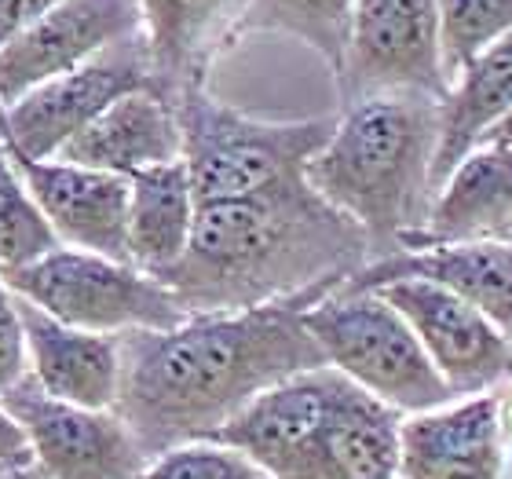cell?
Here are the masks:
<instances>
[{"mask_svg":"<svg viewBox=\"0 0 512 479\" xmlns=\"http://www.w3.org/2000/svg\"><path fill=\"white\" fill-rule=\"evenodd\" d=\"M249 0H139L150 48L154 92L180 103L209 81L220 55L238 44V22Z\"/></svg>","mask_w":512,"mask_h":479,"instance_id":"15","label":"cell"},{"mask_svg":"<svg viewBox=\"0 0 512 479\" xmlns=\"http://www.w3.org/2000/svg\"><path fill=\"white\" fill-rule=\"evenodd\" d=\"M0 465L4 469H22V465H33L30 447H26V436L22 428L8 417V410L0 406Z\"/></svg>","mask_w":512,"mask_h":479,"instance_id":"28","label":"cell"},{"mask_svg":"<svg viewBox=\"0 0 512 479\" xmlns=\"http://www.w3.org/2000/svg\"><path fill=\"white\" fill-rule=\"evenodd\" d=\"M395 278H428L469 300L494 330L512 344V238L432 245L395 253L355 271L341 289H377Z\"/></svg>","mask_w":512,"mask_h":479,"instance_id":"16","label":"cell"},{"mask_svg":"<svg viewBox=\"0 0 512 479\" xmlns=\"http://www.w3.org/2000/svg\"><path fill=\"white\" fill-rule=\"evenodd\" d=\"M55 235L30 198L15 161H11L4 136H0V271L22 267L55 249Z\"/></svg>","mask_w":512,"mask_h":479,"instance_id":"24","label":"cell"},{"mask_svg":"<svg viewBox=\"0 0 512 479\" xmlns=\"http://www.w3.org/2000/svg\"><path fill=\"white\" fill-rule=\"evenodd\" d=\"M139 88H154L143 30L0 110V136L26 158H55L81 128Z\"/></svg>","mask_w":512,"mask_h":479,"instance_id":"8","label":"cell"},{"mask_svg":"<svg viewBox=\"0 0 512 479\" xmlns=\"http://www.w3.org/2000/svg\"><path fill=\"white\" fill-rule=\"evenodd\" d=\"M399 479H512L498 399L472 395L403 417Z\"/></svg>","mask_w":512,"mask_h":479,"instance_id":"14","label":"cell"},{"mask_svg":"<svg viewBox=\"0 0 512 479\" xmlns=\"http://www.w3.org/2000/svg\"><path fill=\"white\" fill-rule=\"evenodd\" d=\"M370 264L363 231L308 180L238 202L198 205L180 264L158 275L187 315L322 300Z\"/></svg>","mask_w":512,"mask_h":479,"instance_id":"2","label":"cell"},{"mask_svg":"<svg viewBox=\"0 0 512 479\" xmlns=\"http://www.w3.org/2000/svg\"><path fill=\"white\" fill-rule=\"evenodd\" d=\"M59 0H0V48L8 41H15L26 26L48 15Z\"/></svg>","mask_w":512,"mask_h":479,"instance_id":"27","label":"cell"},{"mask_svg":"<svg viewBox=\"0 0 512 479\" xmlns=\"http://www.w3.org/2000/svg\"><path fill=\"white\" fill-rule=\"evenodd\" d=\"M8 147V143H4ZM11 161L19 169L30 198L48 220L59 245H74L88 253H103L114 260L125 256V209L128 180L114 172L85 169L59 158H26L11 150Z\"/></svg>","mask_w":512,"mask_h":479,"instance_id":"13","label":"cell"},{"mask_svg":"<svg viewBox=\"0 0 512 479\" xmlns=\"http://www.w3.org/2000/svg\"><path fill=\"white\" fill-rule=\"evenodd\" d=\"M403 414L333 370L330 395L275 479H399Z\"/></svg>","mask_w":512,"mask_h":479,"instance_id":"12","label":"cell"},{"mask_svg":"<svg viewBox=\"0 0 512 479\" xmlns=\"http://www.w3.org/2000/svg\"><path fill=\"white\" fill-rule=\"evenodd\" d=\"M172 107L180 118L183 161L198 205L238 202L278 183L304 180L308 161L337 125V114L304 121L256 118L209 96V88L187 92Z\"/></svg>","mask_w":512,"mask_h":479,"instance_id":"4","label":"cell"},{"mask_svg":"<svg viewBox=\"0 0 512 479\" xmlns=\"http://www.w3.org/2000/svg\"><path fill=\"white\" fill-rule=\"evenodd\" d=\"M509 238H512V231H509Z\"/></svg>","mask_w":512,"mask_h":479,"instance_id":"33","label":"cell"},{"mask_svg":"<svg viewBox=\"0 0 512 479\" xmlns=\"http://www.w3.org/2000/svg\"><path fill=\"white\" fill-rule=\"evenodd\" d=\"M436 11L447 81L512 33V0H436Z\"/></svg>","mask_w":512,"mask_h":479,"instance_id":"23","label":"cell"},{"mask_svg":"<svg viewBox=\"0 0 512 479\" xmlns=\"http://www.w3.org/2000/svg\"><path fill=\"white\" fill-rule=\"evenodd\" d=\"M439 99L384 92L341 107L304 180L366 238L370 264L403 253L432 205Z\"/></svg>","mask_w":512,"mask_h":479,"instance_id":"3","label":"cell"},{"mask_svg":"<svg viewBox=\"0 0 512 479\" xmlns=\"http://www.w3.org/2000/svg\"><path fill=\"white\" fill-rule=\"evenodd\" d=\"M355 0H249L246 15L238 22V41L253 33H282L319 52L337 74L348 44Z\"/></svg>","mask_w":512,"mask_h":479,"instance_id":"22","label":"cell"},{"mask_svg":"<svg viewBox=\"0 0 512 479\" xmlns=\"http://www.w3.org/2000/svg\"><path fill=\"white\" fill-rule=\"evenodd\" d=\"M341 107L384 92H417L443 103L436 0H355L344 59L337 66Z\"/></svg>","mask_w":512,"mask_h":479,"instance_id":"7","label":"cell"},{"mask_svg":"<svg viewBox=\"0 0 512 479\" xmlns=\"http://www.w3.org/2000/svg\"><path fill=\"white\" fill-rule=\"evenodd\" d=\"M326 366L403 417L454 403V392L428 362L399 311L374 289H333L300 311Z\"/></svg>","mask_w":512,"mask_h":479,"instance_id":"5","label":"cell"},{"mask_svg":"<svg viewBox=\"0 0 512 479\" xmlns=\"http://www.w3.org/2000/svg\"><path fill=\"white\" fill-rule=\"evenodd\" d=\"M26 373L30 370H26V337H22L19 300L0 275V395L8 392L11 384H19Z\"/></svg>","mask_w":512,"mask_h":479,"instance_id":"26","label":"cell"},{"mask_svg":"<svg viewBox=\"0 0 512 479\" xmlns=\"http://www.w3.org/2000/svg\"><path fill=\"white\" fill-rule=\"evenodd\" d=\"M311 304L319 300L187 315L172 330L121 333L114 414L147 461L183 443L213 439L256 395L293 373L326 366L300 322V311Z\"/></svg>","mask_w":512,"mask_h":479,"instance_id":"1","label":"cell"},{"mask_svg":"<svg viewBox=\"0 0 512 479\" xmlns=\"http://www.w3.org/2000/svg\"><path fill=\"white\" fill-rule=\"evenodd\" d=\"M512 231V147L483 139L439 183L428 205L425 227L403 245V253L432 245L487 242Z\"/></svg>","mask_w":512,"mask_h":479,"instance_id":"17","label":"cell"},{"mask_svg":"<svg viewBox=\"0 0 512 479\" xmlns=\"http://www.w3.org/2000/svg\"><path fill=\"white\" fill-rule=\"evenodd\" d=\"M483 139H494V143H509V147H512V114H505V118L498 121V125H494Z\"/></svg>","mask_w":512,"mask_h":479,"instance_id":"30","label":"cell"},{"mask_svg":"<svg viewBox=\"0 0 512 479\" xmlns=\"http://www.w3.org/2000/svg\"><path fill=\"white\" fill-rule=\"evenodd\" d=\"M139 30V0H59L0 48V110Z\"/></svg>","mask_w":512,"mask_h":479,"instance_id":"11","label":"cell"},{"mask_svg":"<svg viewBox=\"0 0 512 479\" xmlns=\"http://www.w3.org/2000/svg\"><path fill=\"white\" fill-rule=\"evenodd\" d=\"M139 479H275L264 465H256L249 454L213 439L183 443L158 458L147 461Z\"/></svg>","mask_w":512,"mask_h":479,"instance_id":"25","label":"cell"},{"mask_svg":"<svg viewBox=\"0 0 512 479\" xmlns=\"http://www.w3.org/2000/svg\"><path fill=\"white\" fill-rule=\"evenodd\" d=\"M0 479H44V476L33 469V465H22V469H4L0 472Z\"/></svg>","mask_w":512,"mask_h":479,"instance_id":"31","label":"cell"},{"mask_svg":"<svg viewBox=\"0 0 512 479\" xmlns=\"http://www.w3.org/2000/svg\"><path fill=\"white\" fill-rule=\"evenodd\" d=\"M0 406L22 428L44 479H139L147 469V454L114 410L52 399L30 373L0 395Z\"/></svg>","mask_w":512,"mask_h":479,"instance_id":"9","label":"cell"},{"mask_svg":"<svg viewBox=\"0 0 512 479\" xmlns=\"http://www.w3.org/2000/svg\"><path fill=\"white\" fill-rule=\"evenodd\" d=\"M59 161L85 165V169L136 176L154 165H169L183 158V132L176 107L161 99L154 88H139L121 96L88 128H81L59 154Z\"/></svg>","mask_w":512,"mask_h":479,"instance_id":"19","label":"cell"},{"mask_svg":"<svg viewBox=\"0 0 512 479\" xmlns=\"http://www.w3.org/2000/svg\"><path fill=\"white\" fill-rule=\"evenodd\" d=\"M194 216H198V202H194L191 172H187V161L183 158L128 176V209H125L128 264L154 278L165 275L187 253Z\"/></svg>","mask_w":512,"mask_h":479,"instance_id":"20","label":"cell"},{"mask_svg":"<svg viewBox=\"0 0 512 479\" xmlns=\"http://www.w3.org/2000/svg\"><path fill=\"white\" fill-rule=\"evenodd\" d=\"M494 399H498V428H502L505 450H509L512 458V377L494 392Z\"/></svg>","mask_w":512,"mask_h":479,"instance_id":"29","label":"cell"},{"mask_svg":"<svg viewBox=\"0 0 512 479\" xmlns=\"http://www.w3.org/2000/svg\"><path fill=\"white\" fill-rule=\"evenodd\" d=\"M374 293L403 315L454 399L494 395L512 377V344L458 293L428 278H395Z\"/></svg>","mask_w":512,"mask_h":479,"instance_id":"10","label":"cell"},{"mask_svg":"<svg viewBox=\"0 0 512 479\" xmlns=\"http://www.w3.org/2000/svg\"><path fill=\"white\" fill-rule=\"evenodd\" d=\"M512 114V33L476 55L439 103V143L432 161V198L447 172L469 154L498 121Z\"/></svg>","mask_w":512,"mask_h":479,"instance_id":"21","label":"cell"},{"mask_svg":"<svg viewBox=\"0 0 512 479\" xmlns=\"http://www.w3.org/2000/svg\"><path fill=\"white\" fill-rule=\"evenodd\" d=\"M0 275L19 300L74 330L121 337L132 330H172L187 319L183 304L161 278L128 260L74 245H55L30 264Z\"/></svg>","mask_w":512,"mask_h":479,"instance_id":"6","label":"cell"},{"mask_svg":"<svg viewBox=\"0 0 512 479\" xmlns=\"http://www.w3.org/2000/svg\"><path fill=\"white\" fill-rule=\"evenodd\" d=\"M19 319L26 337V370L44 392L85 410H114L118 337L74 330L26 300H19Z\"/></svg>","mask_w":512,"mask_h":479,"instance_id":"18","label":"cell"},{"mask_svg":"<svg viewBox=\"0 0 512 479\" xmlns=\"http://www.w3.org/2000/svg\"><path fill=\"white\" fill-rule=\"evenodd\" d=\"M0 472H4V465H0Z\"/></svg>","mask_w":512,"mask_h":479,"instance_id":"32","label":"cell"}]
</instances>
